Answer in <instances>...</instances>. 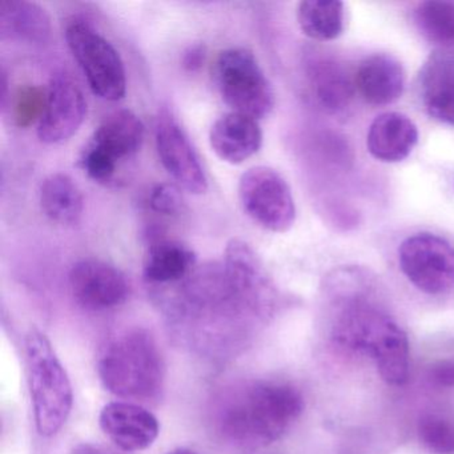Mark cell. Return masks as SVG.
<instances>
[{
    "label": "cell",
    "instance_id": "cell-1",
    "mask_svg": "<svg viewBox=\"0 0 454 454\" xmlns=\"http://www.w3.org/2000/svg\"><path fill=\"white\" fill-rule=\"evenodd\" d=\"M302 411L304 398L291 384L257 381L225 400L219 427L232 442L259 448L280 440Z\"/></svg>",
    "mask_w": 454,
    "mask_h": 454
},
{
    "label": "cell",
    "instance_id": "cell-2",
    "mask_svg": "<svg viewBox=\"0 0 454 454\" xmlns=\"http://www.w3.org/2000/svg\"><path fill=\"white\" fill-rule=\"evenodd\" d=\"M98 372L108 392L127 400H150L163 387V357L147 332L132 331L113 340L100 355Z\"/></svg>",
    "mask_w": 454,
    "mask_h": 454
},
{
    "label": "cell",
    "instance_id": "cell-3",
    "mask_svg": "<svg viewBox=\"0 0 454 454\" xmlns=\"http://www.w3.org/2000/svg\"><path fill=\"white\" fill-rule=\"evenodd\" d=\"M26 356L36 430L43 437H52L70 417L73 387L51 342L41 331L33 329L26 337Z\"/></svg>",
    "mask_w": 454,
    "mask_h": 454
},
{
    "label": "cell",
    "instance_id": "cell-4",
    "mask_svg": "<svg viewBox=\"0 0 454 454\" xmlns=\"http://www.w3.org/2000/svg\"><path fill=\"white\" fill-rule=\"evenodd\" d=\"M214 79L223 100L233 113L256 121L272 113V86L249 50L236 47L223 51L215 63Z\"/></svg>",
    "mask_w": 454,
    "mask_h": 454
},
{
    "label": "cell",
    "instance_id": "cell-5",
    "mask_svg": "<svg viewBox=\"0 0 454 454\" xmlns=\"http://www.w3.org/2000/svg\"><path fill=\"white\" fill-rule=\"evenodd\" d=\"M66 41L92 92L108 102L123 99L126 68L115 47L91 26L79 20L68 25Z\"/></svg>",
    "mask_w": 454,
    "mask_h": 454
},
{
    "label": "cell",
    "instance_id": "cell-6",
    "mask_svg": "<svg viewBox=\"0 0 454 454\" xmlns=\"http://www.w3.org/2000/svg\"><path fill=\"white\" fill-rule=\"evenodd\" d=\"M244 212L270 232L284 233L296 220V207L289 185L270 167H254L239 182Z\"/></svg>",
    "mask_w": 454,
    "mask_h": 454
},
{
    "label": "cell",
    "instance_id": "cell-7",
    "mask_svg": "<svg viewBox=\"0 0 454 454\" xmlns=\"http://www.w3.org/2000/svg\"><path fill=\"white\" fill-rule=\"evenodd\" d=\"M398 262L405 278L419 291L443 294L454 289V247L433 233H417L398 248Z\"/></svg>",
    "mask_w": 454,
    "mask_h": 454
},
{
    "label": "cell",
    "instance_id": "cell-8",
    "mask_svg": "<svg viewBox=\"0 0 454 454\" xmlns=\"http://www.w3.org/2000/svg\"><path fill=\"white\" fill-rule=\"evenodd\" d=\"M155 137L161 164L175 182L195 195L206 192L208 179L200 159L184 129L169 111L159 114Z\"/></svg>",
    "mask_w": 454,
    "mask_h": 454
},
{
    "label": "cell",
    "instance_id": "cell-9",
    "mask_svg": "<svg viewBox=\"0 0 454 454\" xmlns=\"http://www.w3.org/2000/svg\"><path fill=\"white\" fill-rule=\"evenodd\" d=\"M70 288L82 307L106 310L123 304L129 284L121 270L99 259L79 260L70 270Z\"/></svg>",
    "mask_w": 454,
    "mask_h": 454
},
{
    "label": "cell",
    "instance_id": "cell-10",
    "mask_svg": "<svg viewBox=\"0 0 454 454\" xmlns=\"http://www.w3.org/2000/svg\"><path fill=\"white\" fill-rule=\"evenodd\" d=\"M86 115V98L78 84L67 76H57L47 91L46 107L39 121V139L46 145L67 142L81 129Z\"/></svg>",
    "mask_w": 454,
    "mask_h": 454
},
{
    "label": "cell",
    "instance_id": "cell-11",
    "mask_svg": "<svg viewBox=\"0 0 454 454\" xmlns=\"http://www.w3.org/2000/svg\"><path fill=\"white\" fill-rule=\"evenodd\" d=\"M99 424L105 434L124 451L150 448L160 432L158 419L148 409L121 401L102 409Z\"/></svg>",
    "mask_w": 454,
    "mask_h": 454
},
{
    "label": "cell",
    "instance_id": "cell-12",
    "mask_svg": "<svg viewBox=\"0 0 454 454\" xmlns=\"http://www.w3.org/2000/svg\"><path fill=\"white\" fill-rule=\"evenodd\" d=\"M224 268L247 309L262 312L272 300V286L254 249L239 239L225 248Z\"/></svg>",
    "mask_w": 454,
    "mask_h": 454
},
{
    "label": "cell",
    "instance_id": "cell-13",
    "mask_svg": "<svg viewBox=\"0 0 454 454\" xmlns=\"http://www.w3.org/2000/svg\"><path fill=\"white\" fill-rule=\"evenodd\" d=\"M419 98L432 118L454 126V49L429 58L419 74Z\"/></svg>",
    "mask_w": 454,
    "mask_h": 454
},
{
    "label": "cell",
    "instance_id": "cell-14",
    "mask_svg": "<svg viewBox=\"0 0 454 454\" xmlns=\"http://www.w3.org/2000/svg\"><path fill=\"white\" fill-rule=\"evenodd\" d=\"M209 143L223 161L241 164L259 153L262 132L256 119L231 113L215 121L209 132Z\"/></svg>",
    "mask_w": 454,
    "mask_h": 454
},
{
    "label": "cell",
    "instance_id": "cell-15",
    "mask_svg": "<svg viewBox=\"0 0 454 454\" xmlns=\"http://www.w3.org/2000/svg\"><path fill=\"white\" fill-rule=\"evenodd\" d=\"M419 142V129L411 118L400 113L377 116L369 127L366 147L382 163H398L411 155Z\"/></svg>",
    "mask_w": 454,
    "mask_h": 454
},
{
    "label": "cell",
    "instance_id": "cell-16",
    "mask_svg": "<svg viewBox=\"0 0 454 454\" xmlns=\"http://www.w3.org/2000/svg\"><path fill=\"white\" fill-rule=\"evenodd\" d=\"M405 74L403 66L387 54L366 58L355 74L356 91L372 106H387L403 95Z\"/></svg>",
    "mask_w": 454,
    "mask_h": 454
},
{
    "label": "cell",
    "instance_id": "cell-17",
    "mask_svg": "<svg viewBox=\"0 0 454 454\" xmlns=\"http://www.w3.org/2000/svg\"><path fill=\"white\" fill-rule=\"evenodd\" d=\"M368 355L376 363L380 376L392 387H403L409 380V340L403 329L385 317L372 337Z\"/></svg>",
    "mask_w": 454,
    "mask_h": 454
},
{
    "label": "cell",
    "instance_id": "cell-18",
    "mask_svg": "<svg viewBox=\"0 0 454 454\" xmlns=\"http://www.w3.org/2000/svg\"><path fill=\"white\" fill-rule=\"evenodd\" d=\"M50 15L27 0H4L0 4V36L4 41L43 44L51 36Z\"/></svg>",
    "mask_w": 454,
    "mask_h": 454
},
{
    "label": "cell",
    "instance_id": "cell-19",
    "mask_svg": "<svg viewBox=\"0 0 454 454\" xmlns=\"http://www.w3.org/2000/svg\"><path fill=\"white\" fill-rule=\"evenodd\" d=\"M145 132V124L137 114L119 110L103 119L89 143L119 163L140 150Z\"/></svg>",
    "mask_w": 454,
    "mask_h": 454
},
{
    "label": "cell",
    "instance_id": "cell-20",
    "mask_svg": "<svg viewBox=\"0 0 454 454\" xmlns=\"http://www.w3.org/2000/svg\"><path fill=\"white\" fill-rule=\"evenodd\" d=\"M195 265L192 249L179 241L160 239L148 249L143 273L148 283L166 286L187 278Z\"/></svg>",
    "mask_w": 454,
    "mask_h": 454
},
{
    "label": "cell",
    "instance_id": "cell-21",
    "mask_svg": "<svg viewBox=\"0 0 454 454\" xmlns=\"http://www.w3.org/2000/svg\"><path fill=\"white\" fill-rule=\"evenodd\" d=\"M310 91L316 102L329 113H339L349 106L355 95V76L339 63L318 59L309 70Z\"/></svg>",
    "mask_w": 454,
    "mask_h": 454
},
{
    "label": "cell",
    "instance_id": "cell-22",
    "mask_svg": "<svg viewBox=\"0 0 454 454\" xmlns=\"http://www.w3.org/2000/svg\"><path fill=\"white\" fill-rule=\"evenodd\" d=\"M41 206L52 222L73 225L83 215V195L70 176L52 174L42 184Z\"/></svg>",
    "mask_w": 454,
    "mask_h": 454
},
{
    "label": "cell",
    "instance_id": "cell-23",
    "mask_svg": "<svg viewBox=\"0 0 454 454\" xmlns=\"http://www.w3.org/2000/svg\"><path fill=\"white\" fill-rule=\"evenodd\" d=\"M297 22L308 38L317 42L333 41L344 31V4L341 2H301Z\"/></svg>",
    "mask_w": 454,
    "mask_h": 454
},
{
    "label": "cell",
    "instance_id": "cell-24",
    "mask_svg": "<svg viewBox=\"0 0 454 454\" xmlns=\"http://www.w3.org/2000/svg\"><path fill=\"white\" fill-rule=\"evenodd\" d=\"M414 22L421 35L442 49L454 47V2H424L414 12Z\"/></svg>",
    "mask_w": 454,
    "mask_h": 454
},
{
    "label": "cell",
    "instance_id": "cell-25",
    "mask_svg": "<svg viewBox=\"0 0 454 454\" xmlns=\"http://www.w3.org/2000/svg\"><path fill=\"white\" fill-rule=\"evenodd\" d=\"M419 438L422 445L434 454H454V425L437 414H427L419 419Z\"/></svg>",
    "mask_w": 454,
    "mask_h": 454
},
{
    "label": "cell",
    "instance_id": "cell-26",
    "mask_svg": "<svg viewBox=\"0 0 454 454\" xmlns=\"http://www.w3.org/2000/svg\"><path fill=\"white\" fill-rule=\"evenodd\" d=\"M47 92L39 87L26 86L18 90L12 102V118L20 127H28L41 121L46 107Z\"/></svg>",
    "mask_w": 454,
    "mask_h": 454
},
{
    "label": "cell",
    "instance_id": "cell-27",
    "mask_svg": "<svg viewBox=\"0 0 454 454\" xmlns=\"http://www.w3.org/2000/svg\"><path fill=\"white\" fill-rule=\"evenodd\" d=\"M81 164L84 172L95 182H110L118 168V161L111 159L107 153L98 150L94 145H87L81 156Z\"/></svg>",
    "mask_w": 454,
    "mask_h": 454
},
{
    "label": "cell",
    "instance_id": "cell-28",
    "mask_svg": "<svg viewBox=\"0 0 454 454\" xmlns=\"http://www.w3.org/2000/svg\"><path fill=\"white\" fill-rule=\"evenodd\" d=\"M150 206L161 215L179 214L183 207V196L179 185L163 183L156 185L150 196Z\"/></svg>",
    "mask_w": 454,
    "mask_h": 454
},
{
    "label": "cell",
    "instance_id": "cell-29",
    "mask_svg": "<svg viewBox=\"0 0 454 454\" xmlns=\"http://www.w3.org/2000/svg\"><path fill=\"white\" fill-rule=\"evenodd\" d=\"M429 379L438 387H454V361L442 360L435 363L430 368Z\"/></svg>",
    "mask_w": 454,
    "mask_h": 454
},
{
    "label": "cell",
    "instance_id": "cell-30",
    "mask_svg": "<svg viewBox=\"0 0 454 454\" xmlns=\"http://www.w3.org/2000/svg\"><path fill=\"white\" fill-rule=\"evenodd\" d=\"M206 58V46H203V44H193V46L188 47L185 50L184 55H183V67L190 71V73H196V71L203 67Z\"/></svg>",
    "mask_w": 454,
    "mask_h": 454
},
{
    "label": "cell",
    "instance_id": "cell-31",
    "mask_svg": "<svg viewBox=\"0 0 454 454\" xmlns=\"http://www.w3.org/2000/svg\"><path fill=\"white\" fill-rule=\"evenodd\" d=\"M73 454H114L92 443H81L74 449Z\"/></svg>",
    "mask_w": 454,
    "mask_h": 454
},
{
    "label": "cell",
    "instance_id": "cell-32",
    "mask_svg": "<svg viewBox=\"0 0 454 454\" xmlns=\"http://www.w3.org/2000/svg\"><path fill=\"white\" fill-rule=\"evenodd\" d=\"M168 454H198L196 451L191 450L188 448H177L175 450L169 451Z\"/></svg>",
    "mask_w": 454,
    "mask_h": 454
}]
</instances>
